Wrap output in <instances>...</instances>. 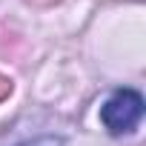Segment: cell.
I'll return each mask as SVG.
<instances>
[{
  "mask_svg": "<svg viewBox=\"0 0 146 146\" xmlns=\"http://www.w3.org/2000/svg\"><path fill=\"white\" fill-rule=\"evenodd\" d=\"M143 117V98L135 89L112 92L100 106V120L112 135H129Z\"/></svg>",
  "mask_w": 146,
  "mask_h": 146,
  "instance_id": "cell-1",
  "label": "cell"
},
{
  "mask_svg": "<svg viewBox=\"0 0 146 146\" xmlns=\"http://www.w3.org/2000/svg\"><path fill=\"white\" fill-rule=\"evenodd\" d=\"M23 146H63V140L54 137V135H43V137H35V140H29Z\"/></svg>",
  "mask_w": 146,
  "mask_h": 146,
  "instance_id": "cell-2",
  "label": "cell"
},
{
  "mask_svg": "<svg viewBox=\"0 0 146 146\" xmlns=\"http://www.w3.org/2000/svg\"><path fill=\"white\" fill-rule=\"evenodd\" d=\"M9 92H12V80H9V78H3V75H0V100H3V98H6Z\"/></svg>",
  "mask_w": 146,
  "mask_h": 146,
  "instance_id": "cell-3",
  "label": "cell"
},
{
  "mask_svg": "<svg viewBox=\"0 0 146 146\" xmlns=\"http://www.w3.org/2000/svg\"><path fill=\"white\" fill-rule=\"evenodd\" d=\"M37 3H52V0H37Z\"/></svg>",
  "mask_w": 146,
  "mask_h": 146,
  "instance_id": "cell-4",
  "label": "cell"
}]
</instances>
